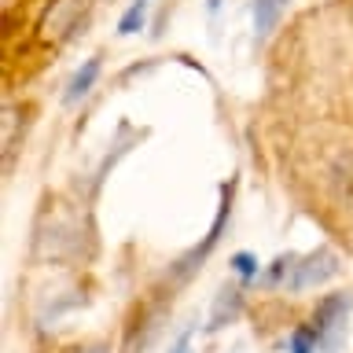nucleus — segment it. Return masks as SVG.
I'll return each instance as SVG.
<instances>
[{"label":"nucleus","instance_id":"nucleus-10","mask_svg":"<svg viewBox=\"0 0 353 353\" xmlns=\"http://www.w3.org/2000/svg\"><path fill=\"white\" fill-rule=\"evenodd\" d=\"M294 261H298V254H280V258L272 261V269L265 272V283H269V287H283L287 276H291V269H294Z\"/></svg>","mask_w":353,"mask_h":353},{"label":"nucleus","instance_id":"nucleus-1","mask_svg":"<svg viewBox=\"0 0 353 353\" xmlns=\"http://www.w3.org/2000/svg\"><path fill=\"white\" fill-rule=\"evenodd\" d=\"M350 309H353V298L346 291L339 294H327L320 298L313 320H309V331H313V342H316V353H342L346 346V324H350Z\"/></svg>","mask_w":353,"mask_h":353},{"label":"nucleus","instance_id":"nucleus-3","mask_svg":"<svg viewBox=\"0 0 353 353\" xmlns=\"http://www.w3.org/2000/svg\"><path fill=\"white\" fill-rule=\"evenodd\" d=\"M88 11H92V0H52V8L41 19V37L52 44H63L88 19Z\"/></svg>","mask_w":353,"mask_h":353},{"label":"nucleus","instance_id":"nucleus-9","mask_svg":"<svg viewBox=\"0 0 353 353\" xmlns=\"http://www.w3.org/2000/svg\"><path fill=\"white\" fill-rule=\"evenodd\" d=\"M232 272H236L239 280H243V287H247V283H254V280L261 276V265H258V258H254V254L239 250L236 258H232Z\"/></svg>","mask_w":353,"mask_h":353},{"label":"nucleus","instance_id":"nucleus-11","mask_svg":"<svg viewBox=\"0 0 353 353\" xmlns=\"http://www.w3.org/2000/svg\"><path fill=\"white\" fill-rule=\"evenodd\" d=\"M188 350H192V331H184V335L173 342V350H170V353H188Z\"/></svg>","mask_w":353,"mask_h":353},{"label":"nucleus","instance_id":"nucleus-4","mask_svg":"<svg viewBox=\"0 0 353 353\" xmlns=\"http://www.w3.org/2000/svg\"><path fill=\"white\" fill-rule=\"evenodd\" d=\"M335 272H339V258L327 247H316L313 254H305V258L294 261V269H291V276H287L283 287L287 291H309V287L327 283Z\"/></svg>","mask_w":353,"mask_h":353},{"label":"nucleus","instance_id":"nucleus-7","mask_svg":"<svg viewBox=\"0 0 353 353\" xmlns=\"http://www.w3.org/2000/svg\"><path fill=\"white\" fill-rule=\"evenodd\" d=\"M291 0H254V33L258 37H269L276 30V22L283 19V11Z\"/></svg>","mask_w":353,"mask_h":353},{"label":"nucleus","instance_id":"nucleus-6","mask_svg":"<svg viewBox=\"0 0 353 353\" xmlns=\"http://www.w3.org/2000/svg\"><path fill=\"white\" fill-rule=\"evenodd\" d=\"M96 77H99V55H92V59H85L81 63V70H77L74 77H70V85H66V103H81V99L92 92V85H96Z\"/></svg>","mask_w":353,"mask_h":353},{"label":"nucleus","instance_id":"nucleus-12","mask_svg":"<svg viewBox=\"0 0 353 353\" xmlns=\"http://www.w3.org/2000/svg\"><path fill=\"white\" fill-rule=\"evenodd\" d=\"M77 353H107V350H77Z\"/></svg>","mask_w":353,"mask_h":353},{"label":"nucleus","instance_id":"nucleus-2","mask_svg":"<svg viewBox=\"0 0 353 353\" xmlns=\"http://www.w3.org/2000/svg\"><path fill=\"white\" fill-rule=\"evenodd\" d=\"M232 192H236V181H228L225 184V192H221V206H217V217H214V225H210L206 232V239H203V247H192L184 254V258H176V265L170 269V280L173 283H184V280H192V276L203 269V261H206V254L217 247V239L225 236V228H228V217H232Z\"/></svg>","mask_w":353,"mask_h":353},{"label":"nucleus","instance_id":"nucleus-8","mask_svg":"<svg viewBox=\"0 0 353 353\" xmlns=\"http://www.w3.org/2000/svg\"><path fill=\"white\" fill-rule=\"evenodd\" d=\"M148 8H151V0H132L129 11H125V15H121V22H118V33H121V37H132V33H140V30H143Z\"/></svg>","mask_w":353,"mask_h":353},{"label":"nucleus","instance_id":"nucleus-5","mask_svg":"<svg viewBox=\"0 0 353 353\" xmlns=\"http://www.w3.org/2000/svg\"><path fill=\"white\" fill-rule=\"evenodd\" d=\"M239 313H243V291L239 287H225V291L217 294V302H214V313H210V331L232 324Z\"/></svg>","mask_w":353,"mask_h":353}]
</instances>
